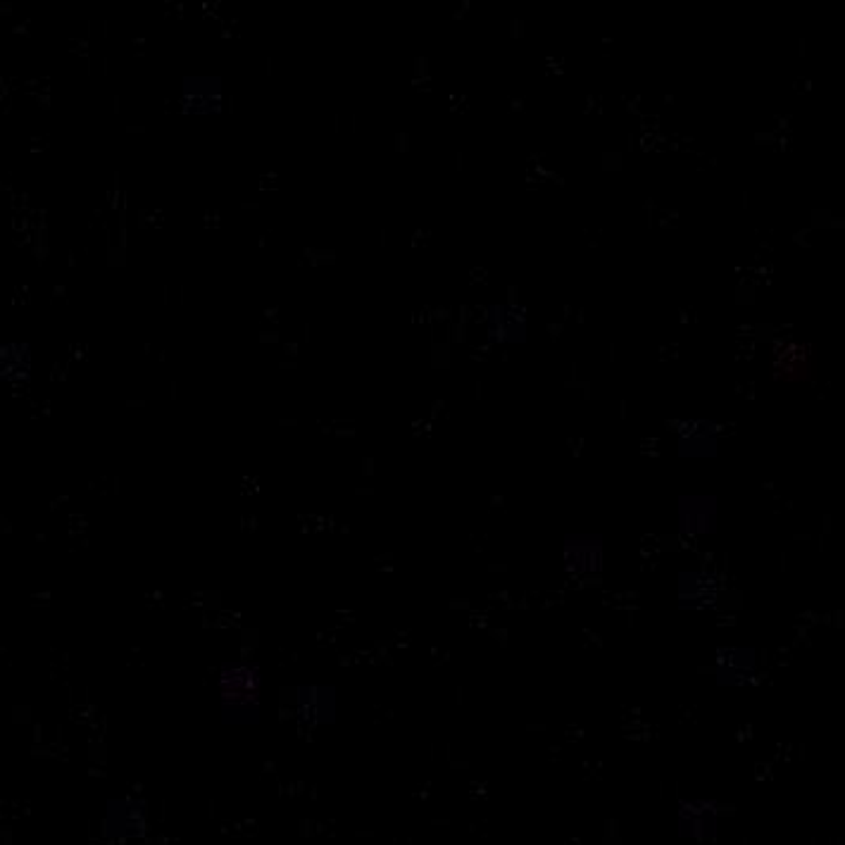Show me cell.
I'll list each match as a JSON object with an SVG mask.
<instances>
[{
	"mask_svg": "<svg viewBox=\"0 0 845 845\" xmlns=\"http://www.w3.org/2000/svg\"><path fill=\"white\" fill-rule=\"evenodd\" d=\"M815 353L810 343L803 341H781L774 348V372L786 379V382H803L807 374H812Z\"/></svg>",
	"mask_w": 845,
	"mask_h": 845,
	"instance_id": "obj_2",
	"label": "cell"
},
{
	"mask_svg": "<svg viewBox=\"0 0 845 845\" xmlns=\"http://www.w3.org/2000/svg\"><path fill=\"white\" fill-rule=\"evenodd\" d=\"M181 105L191 115H217L225 105L222 77H215V75L183 77Z\"/></svg>",
	"mask_w": 845,
	"mask_h": 845,
	"instance_id": "obj_1",
	"label": "cell"
}]
</instances>
